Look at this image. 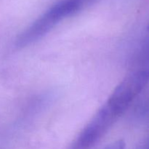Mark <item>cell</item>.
Instances as JSON below:
<instances>
[{
	"instance_id": "1",
	"label": "cell",
	"mask_w": 149,
	"mask_h": 149,
	"mask_svg": "<svg viewBox=\"0 0 149 149\" xmlns=\"http://www.w3.org/2000/svg\"><path fill=\"white\" fill-rule=\"evenodd\" d=\"M96 0H61L52 5L20 35L17 45L23 47L37 41L50 31L60 22L77 14Z\"/></svg>"
},
{
	"instance_id": "2",
	"label": "cell",
	"mask_w": 149,
	"mask_h": 149,
	"mask_svg": "<svg viewBox=\"0 0 149 149\" xmlns=\"http://www.w3.org/2000/svg\"><path fill=\"white\" fill-rule=\"evenodd\" d=\"M149 83V68L140 69L125 77L106 103L119 117L130 107Z\"/></svg>"
},
{
	"instance_id": "3",
	"label": "cell",
	"mask_w": 149,
	"mask_h": 149,
	"mask_svg": "<svg viewBox=\"0 0 149 149\" xmlns=\"http://www.w3.org/2000/svg\"><path fill=\"white\" fill-rule=\"evenodd\" d=\"M119 116L106 104L95 113L71 146V149H90L107 133Z\"/></svg>"
},
{
	"instance_id": "4",
	"label": "cell",
	"mask_w": 149,
	"mask_h": 149,
	"mask_svg": "<svg viewBox=\"0 0 149 149\" xmlns=\"http://www.w3.org/2000/svg\"><path fill=\"white\" fill-rule=\"evenodd\" d=\"M124 147H125V144L123 143V142L119 141V142L114 143L112 145L109 146L105 149H124Z\"/></svg>"
}]
</instances>
